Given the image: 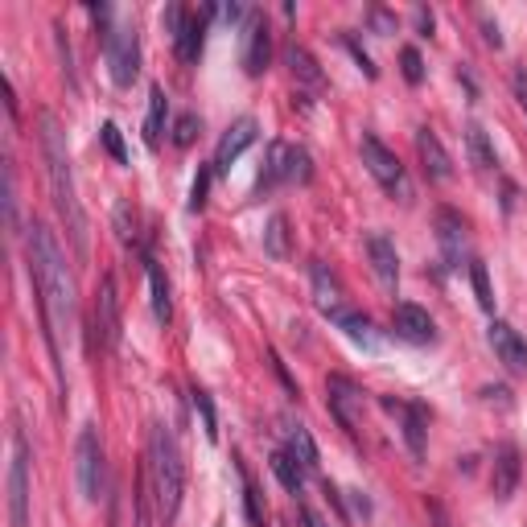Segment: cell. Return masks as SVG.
I'll use <instances>...</instances> for the list:
<instances>
[{"instance_id":"30","label":"cell","mask_w":527,"mask_h":527,"mask_svg":"<svg viewBox=\"0 0 527 527\" xmlns=\"http://www.w3.org/2000/svg\"><path fill=\"white\" fill-rule=\"evenodd\" d=\"M190 400H194V412L202 416V433H206V441H219V412H215V400H210V392L194 388Z\"/></svg>"},{"instance_id":"5","label":"cell","mask_w":527,"mask_h":527,"mask_svg":"<svg viewBox=\"0 0 527 527\" xmlns=\"http://www.w3.org/2000/svg\"><path fill=\"white\" fill-rule=\"evenodd\" d=\"M359 153H363V165H367V173L371 178L388 190L396 202H412V182H408V173H404V165H400V157L383 145L379 136H371V132H363V140H359Z\"/></svg>"},{"instance_id":"38","label":"cell","mask_w":527,"mask_h":527,"mask_svg":"<svg viewBox=\"0 0 527 527\" xmlns=\"http://www.w3.org/2000/svg\"><path fill=\"white\" fill-rule=\"evenodd\" d=\"M5 219L9 231L17 227V178H13V161H5Z\"/></svg>"},{"instance_id":"42","label":"cell","mask_w":527,"mask_h":527,"mask_svg":"<svg viewBox=\"0 0 527 527\" xmlns=\"http://www.w3.org/2000/svg\"><path fill=\"white\" fill-rule=\"evenodd\" d=\"M54 38H58V58H62V66H66V79H70V87H75V50H70L62 25H54Z\"/></svg>"},{"instance_id":"39","label":"cell","mask_w":527,"mask_h":527,"mask_svg":"<svg viewBox=\"0 0 527 527\" xmlns=\"http://www.w3.org/2000/svg\"><path fill=\"white\" fill-rule=\"evenodd\" d=\"M342 46H346L350 54H355V62H359V70H363L367 79H375V75H379V66L371 62V54H367V50H363V46L355 42V33H342Z\"/></svg>"},{"instance_id":"3","label":"cell","mask_w":527,"mask_h":527,"mask_svg":"<svg viewBox=\"0 0 527 527\" xmlns=\"http://www.w3.org/2000/svg\"><path fill=\"white\" fill-rule=\"evenodd\" d=\"M149 478H153L157 519L169 527L182 511V490H186L182 449H178V441H173L169 425H153V433H149Z\"/></svg>"},{"instance_id":"4","label":"cell","mask_w":527,"mask_h":527,"mask_svg":"<svg viewBox=\"0 0 527 527\" xmlns=\"http://www.w3.org/2000/svg\"><path fill=\"white\" fill-rule=\"evenodd\" d=\"M313 178V157L301 145H289V140H272L264 153V169L256 178V198L272 194L276 186H305Z\"/></svg>"},{"instance_id":"47","label":"cell","mask_w":527,"mask_h":527,"mask_svg":"<svg viewBox=\"0 0 527 527\" xmlns=\"http://www.w3.org/2000/svg\"><path fill=\"white\" fill-rule=\"evenodd\" d=\"M429 515H433V523H437V527H453V523H449V515H445V507H441V503H429Z\"/></svg>"},{"instance_id":"43","label":"cell","mask_w":527,"mask_h":527,"mask_svg":"<svg viewBox=\"0 0 527 527\" xmlns=\"http://www.w3.org/2000/svg\"><path fill=\"white\" fill-rule=\"evenodd\" d=\"M511 87H515V99H519V108H523V116H527V70L519 66L515 75H511Z\"/></svg>"},{"instance_id":"35","label":"cell","mask_w":527,"mask_h":527,"mask_svg":"<svg viewBox=\"0 0 527 527\" xmlns=\"http://www.w3.org/2000/svg\"><path fill=\"white\" fill-rule=\"evenodd\" d=\"M400 70H404V79H408L412 87L425 83V58H420L416 46H404V50H400Z\"/></svg>"},{"instance_id":"44","label":"cell","mask_w":527,"mask_h":527,"mask_svg":"<svg viewBox=\"0 0 527 527\" xmlns=\"http://www.w3.org/2000/svg\"><path fill=\"white\" fill-rule=\"evenodd\" d=\"M416 29H420V38H433V13L429 9H416Z\"/></svg>"},{"instance_id":"41","label":"cell","mask_w":527,"mask_h":527,"mask_svg":"<svg viewBox=\"0 0 527 527\" xmlns=\"http://www.w3.org/2000/svg\"><path fill=\"white\" fill-rule=\"evenodd\" d=\"M116 231H120L124 243H132V248H136V215L128 210V202L116 206Z\"/></svg>"},{"instance_id":"29","label":"cell","mask_w":527,"mask_h":527,"mask_svg":"<svg viewBox=\"0 0 527 527\" xmlns=\"http://www.w3.org/2000/svg\"><path fill=\"white\" fill-rule=\"evenodd\" d=\"M264 252H268L272 260H285V256H289V219H285V215H272V219H268Z\"/></svg>"},{"instance_id":"33","label":"cell","mask_w":527,"mask_h":527,"mask_svg":"<svg viewBox=\"0 0 527 527\" xmlns=\"http://www.w3.org/2000/svg\"><path fill=\"white\" fill-rule=\"evenodd\" d=\"M239 474H243V507H248V519H252V527H264V507H260V490H256V482H252V474L239 466Z\"/></svg>"},{"instance_id":"37","label":"cell","mask_w":527,"mask_h":527,"mask_svg":"<svg viewBox=\"0 0 527 527\" xmlns=\"http://www.w3.org/2000/svg\"><path fill=\"white\" fill-rule=\"evenodd\" d=\"M99 136H103V149H108V153H112V157H116L120 165H128V149H124V136H120V128H116L112 120H108V124L99 128Z\"/></svg>"},{"instance_id":"11","label":"cell","mask_w":527,"mask_h":527,"mask_svg":"<svg viewBox=\"0 0 527 527\" xmlns=\"http://www.w3.org/2000/svg\"><path fill=\"white\" fill-rule=\"evenodd\" d=\"M120 293H116V276H103L95 289V338L103 350L120 346Z\"/></svg>"},{"instance_id":"45","label":"cell","mask_w":527,"mask_h":527,"mask_svg":"<svg viewBox=\"0 0 527 527\" xmlns=\"http://www.w3.org/2000/svg\"><path fill=\"white\" fill-rule=\"evenodd\" d=\"M301 527H330L318 511H313V507H301Z\"/></svg>"},{"instance_id":"15","label":"cell","mask_w":527,"mask_h":527,"mask_svg":"<svg viewBox=\"0 0 527 527\" xmlns=\"http://www.w3.org/2000/svg\"><path fill=\"white\" fill-rule=\"evenodd\" d=\"M326 404L334 412V420L346 429V433H359V408H363V392L355 388V379H346V375H330L326 379Z\"/></svg>"},{"instance_id":"17","label":"cell","mask_w":527,"mask_h":527,"mask_svg":"<svg viewBox=\"0 0 527 527\" xmlns=\"http://www.w3.org/2000/svg\"><path fill=\"white\" fill-rule=\"evenodd\" d=\"M437 239H441L445 264L449 268H462V260H466V223H462L458 210H449V206L437 210Z\"/></svg>"},{"instance_id":"20","label":"cell","mask_w":527,"mask_h":527,"mask_svg":"<svg viewBox=\"0 0 527 527\" xmlns=\"http://www.w3.org/2000/svg\"><path fill=\"white\" fill-rule=\"evenodd\" d=\"M330 322L355 342V346H363V350H379V334H375V322L367 318V313H359V309H334L330 313Z\"/></svg>"},{"instance_id":"16","label":"cell","mask_w":527,"mask_h":527,"mask_svg":"<svg viewBox=\"0 0 527 527\" xmlns=\"http://www.w3.org/2000/svg\"><path fill=\"white\" fill-rule=\"evenodd\" d=\"M392 330H396V338H404V342H412V346L437 342V326H433V318H429V309H420V305H412V301H400V305L392 309Z\"/></svg>"},{"instance_id":"1","label":"cell","mask_w":527,"mask_h":527,"mask_svg":"<svg viewBox=\"0 0 527 527\" xmlns=\"http://www.w3.org/2000/svg\"><path fill=\"white\" fill-rule=\"evenodd\" d=\"M29 280H33V293H38V313H42V326H46V346H50L54 375H58V388H62V350H58V338L75 330L79 301H75V276L66 272V256L58 248L54 231L42 219L29 223Z\"/></svg>"},{"instance_id":"22","label":"cell","mask_w":527,"mask_h":527,"mask_svg":"<svg viewBox=\"0 0 527 527\" xmlns=\"http://www.w3.org/2000/svg\"><path fill=\"white\" fill-rule=\"evenodd\" d=\"M309 280H313V301H318V309L326 313V318H330L334 309H342V285H338V276L326 264H313Z\"/></svg>"},{"instance_id":"46","label":"cell","mask_w":527,"mask_h":527,"mask_svg":"<svg viewBox=\"0 0 527 527\" xmlns=\"http://www.w3.org/2000/svg\"><path fill=\"white\" fill-rule=\"evenodd\" d=\"M371 21H375V29H379V33H392V29H396V21H392L388 13H383V9H375V13H371Z\"/></svg>"},{"instance_id":"19","label":"cell","mask_w":527,"mask_h":527,"mask_svg":"<svg viewBox=\"0 0 527 527\" xmlns=\"http://www.w3.org/2000/svg\"><path fill=\"white\" fill-rule=\"evenodd\" d=\"M416 157H420V165H425V173L433 182H449L453 178V161H449L441 136L433 128H416Z\"/></svg>"},{"instance_id":"2","label":"cell","mask_w":527,"mask_h":527,"mask_svg":"<svg viewBox=\"0 0 527 527\" xmlns=\"http://www.w3.org/2000/svg\"><path fill=\"white\" fill-rule=\"evenodd\" d=\"M42 157H46V178H50V194H54V206L62 215V227L75 243V256L87 260L91 252V239H87V215L79 206V194H75V173H70V157H66V140H62V128L58 120L46 112L42 116Z\"/></svg>"},{"instance_id":"32","label":"cell","mask_w":527,"mask_h":527,"mask_svg":"<svg viewBox=\"0 0 527 527\" xmlns=\"http://www.w3.org/2000/svg\"><path fill=\"white\" fill-rule=\"evenodd\" d=\"M149 466L140 470L136 478V490H132V515H136V527H149Z\"/></svg>"},{"instance_id":"40","label":"cell","mask_w":527,"mask_h":527,"mask_svg":"<svg viewBox=\"0 0 527 527\" xmlns=\"http://www.w3.org/2000/svg\"><path fill=\"white\" fill-rule=\"evenodd\" d=\"M210 178H215V169H210V165H202V169H198V178H194V186H190V210H202V206H206Z\"/></svg>"},{"instance_id":"6","label":"cell","mask_w":527,"mask_h":527,"mask_svg":"<svg viewBox=\"0 0 527 527\" xmlns=\"http://www.w3.org/2000/svg\"><path fill=\"white\" fill-rule=\"evenodd\" d=\"M75 478H79V495L87 503H99L108 495V462H103V441L95 425H83L79 445H75Z\"/></svg>"},{"instance_id":"8","label":"cell","mask_w":527,"mask_h":527,"mask_svg":"<svg viewBox=\"0 0 527 527\" xmlns=\"http://www.w3.org/2000/svg\"><path fill=\"white\" fill-rule=\"evenodd\" d=\"M103 58H108V70H112V83L116 87H132L136 75H140V33L132 21H120L112 29V38L103 42Z\"/></svg>"},{"instance_id":"36","label":"cell","mask_w":527,"mask_h":527,"mask_svg":"<svg viewBox=\"0 0 527 527\" xmlns=\"http://www.w3.org/2000/svg\"><path fill=\"white\" fill-rule=\"evenodd\" d=\"M198 132H202V120H198L194 112H186V116H178V124H173V145H178V149H190Z\"/></svg>"},{"instance_id":"28","label":"cell","mask_w":527,"mask_h":527,"mask_svg":"<svg viewBox=\"0 0 527 527\" xmlns=\"http://www.w3.org/2000/svg\"><path fill=\"white\" fill-rule=\"evenodd\" d=\"M466 149H470V157H474V165H478L482 173L499 169V157H495V149H490V140H486V132H482L478 124L466 128Z\"/></svg>"},{"instance_id":"12","label":"cell","mask_w":527,"mask_h":527,"mask_svg":"<svg viewBox=\"0 0 527 527\" xmlns=\"http://www.w3.org/2000/svg\"><path fill=\"white\" fill-rule=\"evenodd\" d=\"M519 478H523V458L511 441L495 445V458H490V495L495 503H511L515 490H519Z\"/></svg>"},{"instance_id":"25","label":"cell","mask_w":527,"mask_h":527,"mask_svg":"<svg viewBox=\"0 0 527 527\" xmlns=\"http://www.w3.org/2000/svg\"><path fill=\"white\" fill-rule=\"evenodd\" d=\"M165 116H169V95H165L161 83H153V87H149V116H145V145H149V149L161 145Z\"/></svg>"},{"instance_id":"7","label":"cell","mask_w":527,"mask_h":527,"mask_svg":"<svg viewBox=\"0 0 527 527\" xmlns=\"http://www.w3.org/2000/svg\"><path fill=\"white\" fill-rule=\"evenodd\" d=\"M29 466H33V453L25 433H13V453H9V527H29Z\"/></svg>"},{"instance_id":"10","label":"cell","mask_w":527,"mask_h":527,"mask_svg":"<svg viewBox=\"0 0 527 527\" xmlns=\"http://www.w3.org/2000/svg\"><path fill=\"white\" fill-rule=\"evenodd\" d=\"M383 408L392 416H400V433H404V445L416 462H425L429 453V416H425V404H408V400H396V396H383Z\"/></svg>"},{"instance_id":"14","label":"cell","mask_w":527,"mask_h":527,"mask_svg":"<svg viewBox=\"0 0 527 527\" xmlns=\"http://www.w3.org/2000/svg\"><path fill=\"white\" fill-rule=\"evenodd\" d=\"M486 338H490V346H495L499 363H503L511 375H527V338H523L511 322L495 318V322L486 326Z\"/></svg>"},{"instance_id":"9","label":"cell","mask_w":527,"mask_h":527,"mask_svg":"<svg viewBox=\"0 0 527 527\" xmlns=\"http://www.w3.org/2000/svg\"><path fill=\"white\" fill-rule=\"evenodd\" d=\"M239 58H243V70H248L252 79H260L268 70V62H272V29H268L260 9H248V17H243V50H239Z\"/></svg>"},{"instance_id":"13","label":"cell","mask_w":527,"mask_h":527,"mask_svg":"<svg viewBox=\"0 0 527 527\" xmlns=\"http://www.w3.org/2000/svg\"><path fill=\"white\" fill-rule=\"evenodd\" d=\"M256 136H260V124L252 120V116H239L227 132H223V140H219V149H215V161H210V169H215V178H223V173L248 153L252 145H256Z\"/></svg>"},{"instance_id":"24","label":"cell","mask_w":527,"mask_h":527,"mask_svg":"<svg viewBox=\"0 0 527 527\" xmlns=\"http://www.w3.org/2000/svg\"><path fill=\"white\" fill-rule=\"evenodd\" d=\"M145 272H149V301H153V318L161 322V326H169L173 322V301H169V280H165V272H161V264L153 260V256H145Z\"/></svg>"},{"instance_id":"18","label":"cell","mask_w":527,"mask_h":527,"mask_svg":"<svg viewBox=\"0 0 527 527\" xmlns=\"http://www.w3.org/2000/svg\"><path fill=\"white\" fill-rule=\"evenodd\" d=\"M367 256H371V268H375V280L388 293H396L400 285V256H396V243L388 235H367Z\"/></svg>"},{"instance_id":"31","label":"cell","mask_w":527,"mask_h":527,"mask_svg":"<svg viewBox=\"0 0 527 527\" xmlns=\"http://www.w3.org/2000/svg\"><path fill=\"white\" fill-rule=\"evenodd\" d=\"M466 268H470V285H474V293H478V305H482L486 313H495V293H490V276H486V264H482V260H470Z\"/></svg>"},{"instance_id":"21","label":"cell","mask_w":527,"mask_h":527,"mask_svg":"<svg viewBox=\"0 0 527 527\" xmlns=\"http://www.w3.org/2000/svg\"><path fill=\"white\" fill-rule=\"evenodd\" d=\"M210 17H219L215 5L202 9V13H194L190 25H186V33H182L178 42H173V50H178V58H182L186 66H198V58H202V42H206V25H210Z\"/></svg>"},{"instance_id":"23","label":"cell","mask_w":527,"mask_h":527,"mask_svg":"<svg viewBox=\"0 0 527 527\" xmlns=\"http://www.w3.org/2000/svg\"><path fill=\"white\" fill-rule=\"evenodd\" d=\"M285 453H289V458H293L305 474L318 470V441L309 437L305 425H289V429H285Z\"/></svg>"},{"instance_id":"26","label":"cell","mask_w":527,"mask_h":527,"mask_svg":"<svg viewBox=\"0 0 527 527\" xmlns=\"http://www.w3.org/2000/svg\"><path fill=\"white\" fill-rule=\"evenodd\" d=\"M285 62H289V70H293L297 83H305V87H322V83H326V79H322V66L313 62V54H309L305 46H289V50H285Z\"/></svg>"},{"instance_id":"27","label":"cell","mask_w":527,"mask_h":527,"mask_svg":"<svg viewBox=\"0 0 527 527\" xmlns=\"http://www.w3.org/2000/svg\"><path fill=\"white\" fill-rule=\"evenodd\" d=\"M272 474L280 478V486H285L289 495H301V486H305V470L289 458L285 449H276V453H272Z\"/></svg>"},{"instance_id":"34","label":"cell","mask_w":527,"mask_h":527,"mask_svg":"<svg viewBox=\"0 0 527 527\" xmlns=\"http://www.w3.org/2000/svg\"><path fill=\"white\" fill-rule=\"evenodd\" d=\"M190 9L186 5H165V13H161V25H165V33H169V38L173 42H178L182 38V33H186V25H190Z\"/></svg>"}]
</instances>
